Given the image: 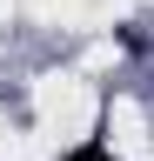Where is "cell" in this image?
Returning a JSON list of instances; mask_svg holds the SVG:
<instances>
[{"label":"cell","mask_w":154,"mask_h":161,"mask_svg":"<svg viewBox=\"0 0 154 161\" xmlns=\"http://www.w3.org/2000/svg\"><path fill=\"white\" fill-rule=\"evenodd\" d=\"M61 161H121V154H114L107 141H81V148H74V154H61Z\"/></svg>","instance_id":"6da1fadb"}]
</instances>
